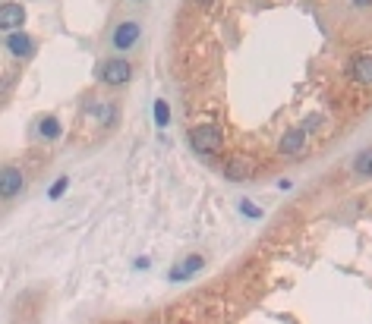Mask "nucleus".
<instances>
[{
    "instance_id": "f257e3e1",
    "label": "nucleus",
    "mask_w": 372,
    "mask_h": 324,
    "mask_svg": "<svg viewBox=\"0 0 372 324\" xmlns=\"http://www.w3.org/2000/svg\"><path fill=\"white\" fill-rule=\"evenodd\" d=\"M189 142L199 155H215L218 148H221V129L218 126H199L189 133Z\"/></svg>"
},
{
    "instance_id": "f03ea898",
    "label": "nucleus",
    "mask_w": 372,
    "mask_h": 324,
    "mask_svg": "<svg viewBox=\"0 0 372 324\" xmlns=\"http://www.w3.org/2000/svg\"><path fill=\"white\" fill-rule=\"evenodd\" d=\"M130 73H133V69H130V63L127 60H105V63H101V82H105V85H123V82L130 79Z\"/></svg>"
},
{
    "instance_id": "7ed1b4c3",
    "label": "nucleus",
    "mask_w": 372,
    "mask_h": 324,
    "mask_svg": "<svg viewBox=\"0 0 372 324\" xmlns=\"http://www.w3.org/2000/svg\"><path fill=\"white\" fill-rule=\"evenodd\" d=\"M23 23H25V10L19 7V3H3L0 7V29L7 32H19L23 29Z\"/></svg>"
},
{
    "instance_id": "20e7f679",
    "label": "nucleus",
    "mask_w": 372,
    "mask_h": 324,
    "mask_svg": "<svg viewBox=\"0 0 372 324\" xmlns=\"http://www.w3.org/2000/svg\"><path fill=\"white\" fill-rule=\"evenodd\" d=\"M139 32L142 29L136 23H120L117 32H114V47H117V51H130V47L139 41Z\"/></svg>"
},
{
    "instance_id": "39448f33",
    "label": "nucleus",
    "mask_w": 372,
    "mask_h": 324,
    "mask_svg": "<svg viewBox=\"0 0 372 324\" xmlns=\"http://www.w3.org/2000/svg\"><path fill=\"white\" fill-rule=\"evenodd\" d=\"M19 189H23V173H19V167H3V173H0V192H3V199L19 195Z\"/></svg>"
},
{
    "instance_id": "423d86ee",
    "label": "nucleus",
    "mask_w": 372,
    "mask_h": 324,
    "mask_svg": "<svg viewBox=\"0 0 372 324\" xmlns=\"http://www.w3.org/2000/svg\"><path fill=\"white\" fill-rule=\"evenodd\" d=\"M7 51L13 54V57H29V54L35 51V41H32L25 32H10L7 35Z\"/></svg>"
},
{
    "instance_id": "0eeeda50",
    "label": "nucleus",
    "mask_w": 372,
    "mask_h": 324,
    "mask_svg": "<svg viewBox=\"0 0 372 324\" xmlns=\"http://www.w3.org/2000/svg\"><path fill=\"white\" fill-rule=\"evenodd\" d=\"M303 139H306V129H287V133H284V139H281V155L284 158H293L300 151V148H303Z\"/></svg>"
},
{
    "instance_id": "6e6552de",
    "label": "nucleus",
    "mask_w": 372,
    "mask_h": 324,
    "mask_svg": "<svg viewBox=\"0 0 372 324\" xmlns=\"http://www.w3.org/2000/svg\"><path fill=\"white\" fill-rule=\"evenodd\" d=\"M350 73H353V79H357L360 85H372V57H369V54H360V57H353V67H350Z\"/></svg>"
},
{
    "instance_id": "1a4fd4ad",
    "label": "nucleus",
    "mask_w": 372,
    "mask_h": 324,
    "mask_svg": "<svg viewBox=\"0 0 372 324\" xmlns=\"http://www.w3.org/2000/svg\"><path fill=\"white\" fill-rule=\"evenodd\" d=\"M89 114H92V117H98L105 126H114V123H117V107H114L111 101H95V104H89Z\"/></svg>"
},
{
    "instance_id": "9d476101",
    "label": "nucleus",
    "mask_w": 372,
    "mask_h": 324,
    "mask_svg": "<svg viewBox=\"0 0 372 324\" xmlns=\"http://www.w3.org/2000/svg\"><path fill=\"white\" fill-rule=\"evenodd\" d=\"M224 177L231 180V183H240V180L249 177V164L243 158H231V161L224 164Z\"/></svg>"
},
{
    "instance_id": "9b49d317",
    "label": "nucleus",
    "mask_w": 372,
    "mask_h": 324,
    "mask_svg": "<svg viewBox=\"0 0 372 324\" xmlns=\"http://www.w3.org/2000/svg\"><path fill=\"white\" fill-rule=\"evenodd\" d=\"M202 268V255H189L183 261V265H177V268H171V274H167V277L171 280H186L189 277V274H196Z\"/></svg>"
},
{
    "instance_id": "f8f14e48",
    "label": "nucleus",
    "mask_w": 372,
    "mask_h": 324,
    "mask_svg": "<svg viewBox=\"0 0 372 324\" xmlns=\"http://www.w3.org/2000/svg\"><path fill=\"white\" fill-rule=\"evenodd\" d=\"M353 170L360 177H372V151H360L357 161H353Z\"/></svg>"
},
{
    "instance_id": "ddd939ff",
    "label": "nucleus",
    "mask_w": 372,
    "mask_h": 324,
    "mask_svg": "<svg viewBox=\"0 0 372 324\" xmlns=\"http://www.w3.org/2000/svg\"><path fill=\"white\" fill-rule=\"evenodd\" d=\"M38 133L45 136V139H57V136H60V120L57 117L41 120V123H38Z\"/></svg>"
},
{
    "instance_id": "4468645a",
    "label": "nucleus",
    "mask_w": 372,
    "mask_h": 324,
    "mask_svg": "<svg viewBox=\"0 0 372 324\" xmlns=\"http://www.w3.org/2000/svg\"><path fill=\"white\" fill-rule=\"evenodd\" d=\"M167 120H171V114H167V104L155 101V123L158 126H167Z\"/></svg>"
},
{
    "instance_id": "2eb2a0df",
    "label": "nucleus",
    "mask_w": 372,
    "mask_h": 324,
    "mask_svg": "<svg viewBox=\"0 0 372 324\" xmlns=\"http://www.w3.org/2000/svg\"><path fill=\"white\" fill-rule=\"evenodd\" d=\"M67 186H70V180H67V177H60L57 183L51 186V199H60V195H63V192H67Z\"/></svg>"
},
{
    "instance_id": "dca6fc26",
    "label": "nucleus",
    "mask_w": 372,
    "mask_h": 324,
    "mask_svg": "<svg viewBox=\"0 0 372 324\" xmlns=\"http://www.w3.org/2000/svg\"><path fill=\"white\" fill-rule=\"evenodd\" d=\"M240 211H243V214H249V217H262V211H259V208H256L253 205V202H240Z\"/></svg>"
},
{
    "instance_id": "f3484780",
    "label": "nucleus",
    "mask_w": 372,
    "mask_h": 324,
    "mask_svg": "<svg viewBox=\"0 0 372 324\" xmlns=\"http://www.w3.org/2000/svg\"><path fill=\"white\" fill-rule=\"evenodd\" d=\"M357 7H372V0H353Z\"/></svg>"
},
{
    "instance_id": "a211bd4d",
    "label": "nucleus",
    "mask_w": 372,
    "mask_h": 324,
    "mask_svg": "<svg viewBox=\"0 0 372 324\" xmlns=\"http://www.w3.org/2000/svg\"><path fill=\"white\" fill-rule=\"evenodd\" d=\"M196 3H202V7H209V3H215V0H196Z\"/></svg>"
}]
</instances>
